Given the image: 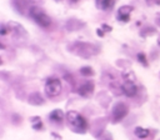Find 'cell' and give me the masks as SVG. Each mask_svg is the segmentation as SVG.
I'll list each match as a JSON object with an SVG mask.
<instances>
[{"instance_id":"cell-1","label":"cell","mask_w":160,"mask_h":140,"mask_svg":"<svg viewBox=\"0 0 160 140\" xmlns=\"http://www.w3.org/2000/svg\"><path fill=\"white\" fill-rule=\"evenodd\" d=\"M66 120H68V124H69L70 129L74 132L84 134L86 131V129H88V122H86L85 118L82 115H80L78 111H74V110L68 111Z\"/></svg>"},{"instance_id":"cell-2","label":"cell","mask_w":160,"mask_h":140,"mask_svg":"<svg viewBox=\"0 0 160 140\" xmlns=\"http://www.w3.org/2000/svg\"><path fill=\"white\" fill-rule=\"evenodd\" d=\"M69 51L74 52L75 55H79L81 58H90L94 56L99 52V48L89 44V42H82V41H76L69 45Z\"/></svg>"},{"instance_id":"cell-3","label":"cell","mask_w":160,"mask_h":140,"mask_svg":"<svg viewBox=\"0 0 160 140\" xmlns=\"http://www.w3.org/2000/svg\"><path fill=\"white\" fill-rule=\"evenodd\" d=\"M29 16L41 28H48L51 24V19L42 11V9L38 6H31L29 10Z\"/></svg>"},{"instance_id":"cell-4","label":"cell","mask_w":160,"mask_h":140,"mask_svg":"<svg viewBox=\"0 0 160 140\" xmlns=\"http://www.w3.org/2000/svg\"><path fill=\"white\" fill-rule=\"evenodd\" d=\"M45 94L49 98H55L61 92V81L58 78H50L45 82Z\"/></svg>"},{"instance_id":"cell-5","label":"cell","mask_w":160,"mask_h":140,"mask_svg":"<svg viewBox=\"0 0 160 140\" xmlns=\"http://www.w3.org/2000/svg\"><path fill=\"white\" fill-rule=\"evenodd\" d=\"M128 106H126V104L125 102H116L114 106H112V109H111V115H112V119H114V121H120V120H122L125 116H126V114H128Z\"/></svg>"},{"instance_id":"cell-6","label":"cell","mask_w":160,"mask_h":140,"mask_svg":"<svg viewBox=\"0 0 160 140\" xmlns=\"http://www.w3.org/2000/svg\"><path fill=\"white\" fill-rule=\"evenodd\" d=\"M78 92H79V95L82 96V98H90V96L92 95V92H94V82H92V81H86V82H84L82 85L79 86Z\"/></svg>"},{"instance_id":"cell-7","label":"cell","mask_w":160,"mask_h":140,"mask_svg":"<svg viewBox=\"0 0 160 140\" xmlns=\"http://www.w3.org/2000/svg\"><path fill=\"white\" fill-rule=\"evenodd\" d=\"M132 11V6H129V5H124L121 6L119 10H118V20L119 21H122V22H126L129 21V18H130V14Z\"/></svg>"},{"instance_id":"cell-8","label":"cell","mask_w":160,"mask_h":140,"mask_svg":"<svg viewBox=\"0 0 160 140\" xmlns=\"http://www.w3.org/2000/svg\"><path fill=\"white\" fill-rule=\"evenodd\" d=\"M30 2L31 0H12V5L14 8L18 10V12L24 14L25 10H30Z\"/></svg>"},{"instance_id":"cell-9","label":"cell","mask_w":160,"mask_h":140,"mask_svg":"<svg viewBox=\"0 0 160 140\" xmlns=\"http://www.w3.org/2000/svg\"><path fill=\"white\" fill-rule=\"evenodd\" d=\"M122 92H124L126 96L131 98V96H134V95L138 92V88H136V85H135L134 82H125V84L122 85Z\"/></svg>"},{"instance_id":"cell-10","label":"cell","mask_w":160,"mask_h":140,"mask_svg":"<svg viewBox=\"0 0 160 140\" xmlns=\"http://www.w3.org/2000/svg\"><path fill=\"white\" fill-rule=\"evenodd\" d=\"M115 5V0H96V8L104 10V11H109L114 8Z\"/></svg>"},{"instance_id":"cell-11","label":"cell","mask_w":160,"mask_h":140,"mask_svg":"<svg viewBox=\"0 0 160 140\" xmlns=\"http://www.w3.org/2000/svg\"><path fill=\"white\" fill-rule=\"evenodd\" d=\"M29 104H31V105H42L44 104V99H42V96L40 95V92H32V94H30V96H29Z\"/></svg>"},{"instance_id":"cell-12","label":"cell","mask_w":160,"mask_h":140,"mask_svg":"<svg viewBox=\"0 0 160 140\" xmlns=\"http://www.w3.org/2000/svg\"><path fill=\"white\" fill-rule=\"evenodd\" d=\"M62 118H64V112L60 109H55V110H52L49 114V119L51 121H54V122H61L62 121Z\"/></svg>"},{"instance_id":"cell-13","label":"cell","mask_w":160,"mask_h":140,"mask_svg":"<svg viewBox=\"0 0 160 140\" xmlns=\"http://www.w3.org/2000/svg\"><path fill=\"white\" fill-rule=\"evenodd\" d=\"M134 134L139 138V139H145V138H148L149 136V134H150V131L148 130V129H144V128H140V126H138V128H135V130H134Z\"/></svg>"},{"instance_id":"cell-14","label":"cell","mask_w":160,"mask_h":140,"mask_svg":"<svg viewBox=\"0 0 160 140\" xmlns=\"http://www.w3.org/2000/svg\"><path fill=\"white\" fill-rule=\"evenodd\" d=\"M30 122H31V126L34 130H41L42 129V121H41L40 116H32L30 119Z\"/></svg>"},{"instance_id":"cell-15","label":"cell","mask_w":160,"mask_h":140,"mask_svg":"<svg viewBox=\"0 0 160 140\" xmlns=\"http://www.w3.org/2000/svg\"><path fill=\"white\" fill-rule=\"evenodd\" d=\"M122 79L125 80V82H134L136 80V76L134 74V71L131 70H126L122 72Z\"/></svg>"},{"instance_id":"cell-16","label":"cell","mask_w":160,"mask_h":140,"mask_svg":"<svg viewBox=\"0 0 160 140\" xmlns=\"http://www.w3.org/2000/svg\"><path fill=\"white\" fill-rule=\"evenodd\" d=\"M154 34H155V29L151 28V26H146V28H144L142 30H140V35H141L142 38H148V36H151V35H154Z\"/></svg>"},{"instance_id":"cell-17","label":"cell","mask_w":160,"mask_h":140,"mask_svg":"<svg viewBox=\"0 0 160 140\" xmlns=\"http://www.w3.org/2000/svg\"><path fill=\"white\" fill-rule=\"evenodd\" d=\"M81 25H84V24H80L79 21H76V20H70V21H68V24H66V26H68V29L70 30V31H74V30H76L79 26H81Z\"/></svg>"},{"instance_id":"cell-18","label":"cell","mask_w":160,"mask_h":140,"mask_svg":"<svg viewBox=\"0 0 160 140\" xmlns=\"http://www.w3.org/2000/svg\"><path fill=\"white\" fill-rule=\"evenodd\" d=\"M80 74L82 76H91V75H94V71H92V69L90 66H82L80 69Z\"/></svg>"},{"instance_id":"cell-19","label":"cell","mask_w":160,"mask_h":140,"mask_svg":"<svg viewBox=\"0 0 160 140\" xmlns=\"http://www.w3.org/2000/svg\"><path fill=\"white\" fill-rule=\"evenodd\" d=\"M138 61L141 62L144 66H148V61H146V58H145V54L144 52H139L138 54Z\"/></svg>"},{"instance_id":"cell-20","label":"cell","mask_w":160,"mask_h":140,"mask_svg":"<svg viewBox=\"0 0 160 140\" xmlns=\"http://www.w3.org/2000/svg\"><path fill=\"white\" fill-rule=\"evenodd\" d=\"M8 28H6V25H4V24H1V26H0V35H6V32H8Z\"/></svg>"},{"instance_id":"cell-21","label":"cell","mask_w":160,"mask_h":140,"mask_svg":"<svg viewBox=\"0 0 160 140\" xmlns=\"http://www.w3.org/2000/svg\"><path fill=\"white\" fill-rule=\"evenodd\" d=\"M148 5L152 6V5H160V0H145Z\"/></svg>"},{"instance_id":"cell-22","label":"cell","mask_w":160,"mask_h":140,"mask_svg":"<svg viewBox=\"0 0 160 140\" xmlns=\"http://www.w3.org/2000/svg\"><path fill=\"white\" fill-rule=\"evenodd\" d=\"M102 29H105V31H111V26L108 25H102Z\"/></svg>"},{"instance_id":"cell-23","label":"cell","mask_w":160,"mask_h":140,"mask_svg":"<svg viewBox=\"0 0 160 140\" xmlns=\"http://www.w3.org/2000/svg\"><path fill=\"white\" fill-rule=\"evenodd\" d=\"M96 32H98V35H99V36H102V35H104V31H102V28H101V29H98V31H96Z\"/></svg>"},{"instance_id":"cell-24","label":"cell","mask_w":160,"mask_h":140,"mask_svg":"<svg viewBox=\"0 0 160 140\" xmlns=\"http://www.w3.org/2000/svg\"><path fill=\"white\" fill-rule=\"evenodd\" d=\"M70 1H71V2H78L79 0H70Z\"/></svg>"},{"instance_id":"cell-25","label":"cell","mask_w":160,"mask_h":140,"mask_svg":"<svg viewBox=\"0 0 160 140\" xmlns=\"http://www.w3.org/2000/svg\"><path fill=\"white\" fill-rule=\"evenodd\" d=\"M159 22H160V19H159Z\"/></svg>"}]
</instances>
